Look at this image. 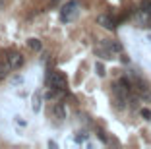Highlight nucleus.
<instances>
[{"mask_svg":"<svg viewBox=\"0 0 151 149\" xmlns=\"http://www.w3.org/2000/svg\"><path fill=\"white\" fill-rule=\"evenodd\" d=\"M47 83H49V87L58 89L60 93L68 89V79H66V76H64L62 72H58V70H50L49 74H47Z\"/></svg>","mask_w":151,"mask_h":149,"instance_id":"1","label":"nucleus"},{"mask_svg":"<svg viewBox=\"0 0 151 149\" xmlns=\"http://www.w3.org/2000/svg\"><path fill=\"white\" fill-rule=\"evenodd\" d=\"M78 14H80V2H78V0H70V2L60 10V19L68 23V22H72Z\"/></svg>","mask_w":151,"mask_h":149,"instance_id":"2","label":"nucleus"},{"mask_svg":"<svg viewBox=\"0 0 151 149\" xmlns=\"http://www.w3.org/2000/svg\"><path fill=\"white\" fill-rule=\"evenodd\" d=\"M6 60H8V64L12 66V70H18L19 66L23 64V54H19V53H16V50H12V53H8Z\"/></svg>","mask_w":151,"mask_h":149,"instance_id":"3","label":"nucleus"},{"mask_svg":"<svg viewBox=\"0 0 151 149\" xmlns=\"http://www.w3.org/2000/svg\"><path fill=\"white\" fill-rule=\"evenodd\" d=\"M97 23H99V25H103L105 29H109V31H114V27H116L114 19H112L111 16H107V14H101V16H97Z\"/></svg>","mask_w":151,"mask_h":149,"instance_id":"4","label":"nucleus"},{"mask_svg":"<svg viewBox=\"0 0 151 149\" xmlns=\"http://www.w3.org/2000/svg\"><path fill=\"white\" fill-rule=\"evenodd\" d=\"M101 45L107 48V50H111L112 54H114V53H120V50H122V45L116 43V41H111V39H103V41H101Z\"/></svg>","mask_w":151,"mask_h":149,"instance_id":"5","label":"nucleus"},{"mask_svg":"<svg viewBox=\"0 0 151 149\" xmlns=\"http://www.w3.org/2000/svg\"><path fill=\"white\" fill-rule=\"evenodd\" d=\"M52 116L56 120H64V118H66V107H64L62 103H54V107H52Z\"/></svg>","mask_w":151,"mask_h":149,"instance_id":"6","label":"nucleus"},{"mask_svg":"<svg viewBox=\"0 0 151 149\" xmlns=\"http://www.w3.org/2000/svg\"><path fill=\"white\" fill-rule=\"evenodd\" d=\"M95 54H97V56H101V58H105V60L112 58V53H111V50H107V48L103 47V45H101V47H97V48H95Z\"/></svg>","mask_w":151,"mask_h":149,"instance_id":"7","label":"nucleus"},{"mask_svg":"<svg viewBox=\"0 0 151 149\" xmlns=\"http://www.w3.org/2000/svg\"><path fill=\"white\" fill-rule=\"evenodd\" d=\"M10 70H12V66L8 64V60H6V62H0V79H2V78H6Z\"/></svg>","mask_w":151,"mask_h":149,"instance_id":"8","label":"nucleus"},{"mask_svg":"<svg viewBox=\"0 0 151 149\" xmlns=\"http://www.w3.org/2000/svg\"><path fill=\"white\" fill-rule=\"evenodd\" d=\"M27 47L33 48V50H41V48H43V45H41V41H39V39H35V37H33V39L27 41Z\"/></svg>","mask_w":151,"mask_h":149,"instance_id":"9","label":"nucleus"},{"mask_svg":"<svg viewBox=\"0 0 151 149\" xmlns=\"http://www.w3.org/2000/svg\"><path fill=\"white\" fill-rule=\"evenodd\" d=\"M139 10L143 14H151V0H142L139 2Z\"/></svg>","mask_w":151,"mask_h":149,"instance_id":"10","label":"nucleus"},{"mask_svg":"<svg viewBox=\"0 0 151 149\" xmlns=\"http://www.w3.org/2000/svg\"><path fill=\"white\" fill-rule=\"evenodd\" d=\"M139 99H142L143 103H151V87L145 89L143 93H139Z\"/></svg>","mask_w":151,"mask_h":149,"instance_id":"11","label":"nucleus"},{"mask_svg":"<svg viewBox=\"0 0 151 149\" xmlns=\"http://www.w3.org/2000/svg\"><path fill=\"white\" fill-rule=\"evenodd\" d=\"M39 109H41V95H39V93H35V97H33V110L39 112Z\"/></svg>","mask_w":151,"mask_h":149,"instance_id":"12","label":"nucleus"},{"mask_svg":"<svg viewBox=\"0 0 151 149\" xmlns=\"http://www.w3.org/2000/svg\"><path fill=\"white\" fill-rule=\"evenodd\" d=\"M95 70H97V74L101 76V78H103L105 74H107V70H105V66H103L101 62H97V64H95Z\"/></svg>","mask_w":151,"mask_h":149,"instance_id":"13","label":"nucleus"},{"mask_svg":"<svg viewBox=\"0 0 151 149\" xmlns=\"http://www.w3.org/2000/svg\"><path fill=\"white\" fill-rule=\"evenodd\" d=\"M139 114H142L143 120H151V110L149 109H142V110H139Z\"/></svg>","mask_w":151,"mask_h":149,"instance_id":"14","label":"nucleus"},{"mask_svg":"<svg viewBox=\"0 0 151 149\" xmlns=\"http://www.w3.org/2000/svg\"><path fill=\"white\" fill-rule=\"evenodd\" d=\"M97 134H99V137H101V141H105V143L109 141V140H107V136H105V132H103V130H99Z\"/></svg>","mask_w":151,"mask_h":149,"instance_id":"15","label":"nucleus"},{"mask_svg":"<svg viewBox=\"0 0 151 149\" xmlns=\"http://www.w3.org/2000/svg\"><path fill=\"white\" fill-rule=\"evenodd\" d=\"M4 6H6V0H0V10H4Z\"/></svg>","mask_w":151,"mask_h":149,"instance_id":"16","label":"nucleus"}]
</instances>
